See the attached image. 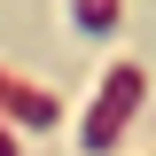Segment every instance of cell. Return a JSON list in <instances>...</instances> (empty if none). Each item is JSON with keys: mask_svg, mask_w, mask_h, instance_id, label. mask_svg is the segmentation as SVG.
<instances>
[{"mask_svg": "<svg viewBox=\"0 0 156 156\" xmlns=\"http://www.w3.org/2000/svg\"><path fill=\"white\" fill-rule=\"evenodd\" d=\"M133 101H140V70H133V62H117V70H109V86H101V101H94V117H86V148H94V156L125 133Z\"/></svg>", "mask_w": 156, "mask_h": 156, "instance_id": "obj_1", "label": "cell"}, {"mask_svg": "<svg viewBox=\"0 0 156 156\" xmlns=\"http://www.w3.org/2000/svg\"><path fill=\"white\" fill-rule=\"evenodd\" d=\"M70 8H78V31H109V23H117V0H70Z\"/></svg>", "mask_w": 156, "mask_h": 156, "instance_id": "obj_2", "label": "cell"}]
</instances>
